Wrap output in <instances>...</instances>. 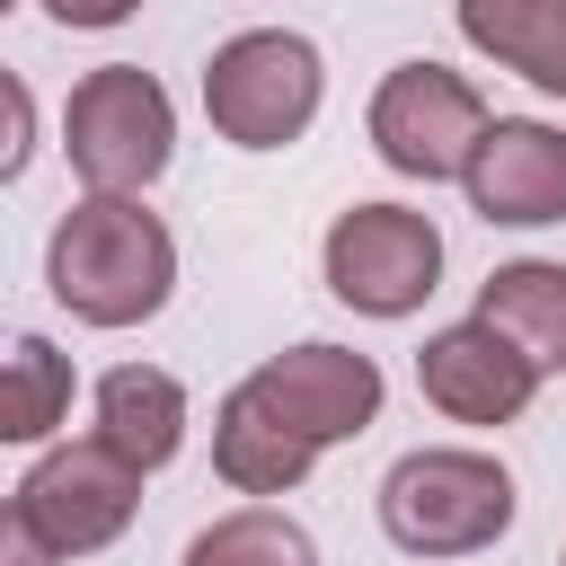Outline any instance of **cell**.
I'll list each match as a JSON object with an SVG mask.
<instances>
[{
    "label": "cell",
    "mask_w": 566,
    "mask_h": 566,
    "mask_svg": "<svg viewBox=\"0 0 566 566\" xmlns=\"http://www.w3.org/2000/svg\"><path fill=\"white\" fill-rule=\"evenodd\" d=\"M44 283L88 327H142L168 301V283H177V239L133 195H88V203H71L53 221Z\"/></svg>",
    "instance_id": "cell-1"
},
{
    "label": "cell",
    "mask_w": 566,
    "mask_h": 566,
    "mask_svg": "<svg viewBox=\"0 0 566 566\" xmlns=\"http://www.w3.org/2000/svg\"><path fill=\"white\" fill-rule=\"evenodd\" d=\"M380 531L407 557H478L513 531V478L486 451H407L380 478Z\"/></svg>",
    "instance_id": "cell-2"
},
{
    "label": "cell",
    "mask_w": 566,
    "mask_h": 566,
    "mask_svg": "<svg viewBox=\"0 0 566 566\" xmlns=\"http://www.w3.org/2000/svg\"><path fill=\"white\" fill-rule=\"evenodd\" d=\"M62 150L88 177V195H142L177 150V106L142 62H106L62 106Z\"/></svg>",
    "instance_id": "cell-3"
},
{
    "label": "cell",
    "mask_w": 566,
    "mask_h": 566,
    "mask_svg": "<svg viewBox=\"0 0 566 566\" xmlns=\"http://www.w3.org/2000/svg\"><path fill=\"white\" fill-rule=\"evenodd\" d=\"M203 115L239 150H283L318 115V44L283 27H248L203 62Z\"/></svg>",
    "instance_id": "cell-4"
},
{
    "label": "cell",
    "mask_w": 566,
    "mask_h": 566,
    "mask_svg": "<svg viewBox=\"0 0 566 566\" xmlns=\"http://www.w3.org/2000/svg\"><path fill=\"white\" fill-rule=\"evenodd\" d=\"M327 292L363 318H407L433 301V274H442V230L407 203H354L327 221Z\"/></svg>",
    "instance_id": "cell-5"
},
{
    "label": "cell",
    "mask_w": 566,
    "mask_h": 566,
    "mask_svg": "<svg viewBox=\"0 0 566 566\" xmlns=\"http://www.w3.org/2000/svg\"><path fill=\"white\" fill-rule=\"evenodd\" d=\"M9 513H18V522H35L53 557H88V548L124 539V522L142 513V469H133L106 433H88V442L44 451V460L18 478Z\"/></svg>",
    "instance_id": "cell-6"
},
{
    "label": "cell",
    "mask_w": 566,
    "mask_h": 566,
    "mask_svg": "<svg viewBox=\"0 0 566 566\" xmlns=\"http://www.w3.org/2000/svg\"><path fill=\"white\" fill-rule=\"evenodd\" d=\"M486 142V97L442 71V62H398L380 88H371V150L398 168V177H460L469 150Z\"/></svg>",
    "instance_id": "cell-7"
},
{
    "label": "cell",
    "mask_w": 566,
    "mask_h": 566,
    "mask_svg": "<svg viewBox=\"0 0 566 566\" xmlns=\"http://www.w3.org/2000/svg\"><path fill=\"white\" fill-rule=\"evenodd\" d=\"M265 416H283L301 442H354L371 416H380V363L371 354H345V345H292L274 363H256L239 380Z\"/></svg>",
    "instance_id": "cell-8"
},
{
    "label": "cell",
    "mask_w": 566,
    "mask_h": 566,
    "mask_svg": "<svg viewBox=\"0 0 566 566\" xmlns=\"http://www.w3.org/2000/svg\"><path fill=\"white\" fill-rule=\"evenodd\" d=\"M416 389H424L451 424H513V416L531 407V389H539V363H531L504 327L460 318V327L424 336V354H416Z\"/></svg>",
    "instance_id": "cell-9"
},
{
    "label": "cell",
    "mask_w": 566,
    "mask_h": 566,
    "mask_svg": "<svg viewBox=\"0 0 566 566\" xmlns=\"http://www.w3.org/2000/svg\"><path fill=\"white\" fill-rule=\"evenodd\" d=\"M460 186H469V212L478 221H504V230L566 221V133L557 124H531V115H495L486 142L469 150Z\"/></svg>",
    "instance_id": "cell-10"
},
{
    "label": "cell",
    "mask_w": 566,
    "mask_h": 566,
    "mask_svg": "<svg viewBox=\"0 0 566 566\" xmlns=\"http://www.w3.org/2000/svg\"><path fill=\"white\" fill-rule=\"evenodd\" d=\"M97 433L150 478V469H168L177 442H186V389H177L168 371H150V363H115V371L97 380Z\"/></svg>",
    "instance_id": "cell-11"
},
{
    "label": "cell",
    "mask_w": 566,
    "mask_h": 566,
    "mask_svg": "<svg viewBox=\"0 0 566 566\" xmlns=\"http://www.w3.org/2000/svg\"><path fill=\"white\" fill-rule=\"evenodd\" d=\"M460 35L495 71H522L531 88L566 97V0H460Z\"/></svg>",
    "instance_id": "cell-12"
},
{
    "label": "cell",
    "mask_w": 566,
    "mask_h": 566,
    "mask_svg": "<svg viewBox=\"0 0 566 566\" xmlns=\"http://www.w3.org/2000/svg\"><path fill=\"white\" fill-rule=\"evenodd\" d=\"M310 460H318V442H301V433H292L283 416H265L248 389L221 398V416H212V469H221L239 495H283V486L310 478Z\"/></svg>",
    "instance_id": "cell-13"
},
{
    "label": "cell",
    "mask_w": 566,
    "mask_h": 566,
    "mask_svg": "<svg viewBox=\"0 0 566 566\" xmlns=\"http://www.w3.org/2000/svg\"><path fill=\"white\" fill-rule=\"evenodd\" d=\"M478 318L504 327V336L539 363V380L566 371V265H548V256L495 265V274L478 283Z\"/></svg>",
    "instance_id": "cell-14"
},
{
    "label": "cell",
    "mask_w": 566,
    "mask_h": 566,
    "mask_svg": "<svg viewBox=\"0 0 566 566\" xmlns=\"http://www.w3.org/2000/svg\"><path fill=\"white\" fill-rule=\"evenodd\" d=\"M62 416H71V363L44 336H18L9 371H0V433L9 442H44Z\"/></svg>",
    "instance_id": "cell-15"
},
{
    "label": "cell",
    "mask_w": 566,
    "mask_h": 566,
    "mask_svg": "<svg viewBox=\"0 0 566 566\" xmlns=\"http://www.w3.org/2000/svg\"><path fill=\"white\" fill-rule=\"evenodd\" d=\"M186 566H318L310 531L274 504H248V513H221L212 531L186 539Z\"/></svg>",
    "instance_id": "cell-16"
},
{
    "label": "cell",
    "mask_w": 566,
    "mask_h": 566,
    "mask_svg": "<svg viewBox=\"0 0 566 566\" xmlns=\"http://www.w3.org/2000/svg\"><path fill=\"white\" fill-rule=\"evenodd\" d=\"M0 566H53L44 531H35V522H18V513H0Z\"/></svg>",
    "instance_id": "cell-17"
},
{
    "label": "cell",
    "mask_w": 566,
    "mask_h": 566,
    "mask_svg": "<svg viewBox=\"0 0 566 566\" xmlns=\"http://www.w3.org/2000/svg\"><path fill=\"white\" fill-rule=\"evenodd\" d=\"M142 0H44V18H62V27H124Z\"/></svg>",
    "instance_id": "cell-18"
},
{
    "label": "cell",
    "mask_w": 566,
    "mask_h": 566,
    "mask_svg": "<svg viewBox=\"0 0 566 566\" xmlns=\"http://www.w3.org/2000/svg\"><path fill=\"white\" fill-rule=\"evenodd\" d=\"M0 168H9V177L27 168V88H18V80H9V159H0Z\"/></svg>",
    "instance_id": "cell-19"
},
{
    "label": "cell",
    "mask_w": 566,
    "mask_h": 566,
    "mask_svg": "<svg viewBox=\"0 0 566 566\" xmlns=\"http://www.w3.org/2000/svg\"><path fill=\"white\" fill-rule=\"evenodd\" d=\"M557 566H566V548H557Z\"/></svg>",
    "instance_id": "cell-20"
}]
</instances>
